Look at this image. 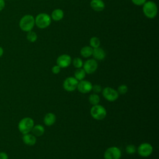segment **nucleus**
<instances>
[{
  "label": "nucleus",
  "instance_id": "7c9ffc66",
  "mask_svg": "<svg viewBox=\"0 0 159 159\" xmlns=\"http://www.w3.org/2000/svg\"><path fill=\"white\" fill-rule=\"evenodd\" d=\"M5 7L4 0H0V11H1Z\"/></svg>",
  "mask_w": 159,
  "mask_h": 159
},
{
  "label": "nucleus",
  "instance_id": "1a4fd4ad",
  "mask_svg": "<svg viewBox=\"0 0 159 159\" xmlns=\"http://www.w3.org/2000/svg\"><path fill=\"white\" fill-rule=\"evenodd\" d=\"M137 152L142 157H148L153 152V147L148 143H142L138 147Z\"/></svg>",
  "mask_w": 159,
  "mask_h": 159
},
{
  "label": "nucleus",
  "instance_id": "f8f14e48",
  "mask_svg": "<svg viewBox=\"0 0 159 159\" xmlns=\"http://www.w3.org/2000/svg\"><path fill=\"white\" fill-rule=\"evenodd\" d=\"M71 63V58L67 54H63L59 56L57 59V65L61 68H67Z\"/></svg>",
  "mask_w": 159,
  "mask_h": 159
},
{
  "label": "nucleus",
  "instance_id": "2f4dec72",
  "mask_svg": "<svg viewBox=\"0 0 159 159\" xmlns=\"http://www.w3.org/2000/svg\"><path fill=\"white\" fill-rule=\"evenodd\" d=\"M3 53H4L3 48H2V47H0V57L3 55Z\"/></svg>",
  "mask_w": 159,
  "mask_h": 159
},
{
  "label": "nucleus",
  "instance_id": "dca6fc26",
  "mask_svg": "<svg viewBox=\"0 0 159 159\" xmlns=\"http://www.w3.org/2000/svg\"><path fill=\"white\" fill-rule=\"evenodd\" d=\"M55 122H56V116L52 112L47 113L43 118V122L45 125H46L47 126L53 125L55 123Z\"/></svg>",
  "mask_w": 159,
  "mask_h": 159
},
{
  "label": "nucleus",
  "instance_id": "5701e85b",
  "mask_svg": "<svg viewBox=\"0 0 159 159\" xmlns=\"http://www.w3.org/2000/svg\"><path fill=\"white\" fill-rule=\"evenodd\" d=\"M27 39L30 42H35L37 39V34L35 32L32 31V30L27 32Z\"/></svg>",
  "mask_w": 159,
  "mask_h": 159
},
{
  "label": "nucleus",
  "instance_id": "f3484780",
  "mask_svg": "<svg viewBox=\"0 0 159 159\" xmlns=\"http://www.w3.org/2000/svg\"><path fill=\"white\" fill-rule=\"evenodd\" d=\"M31 131L32 132V134L35 137H40L43 135L45 132V128L43 125L37 124L34 125Z\"/></svg>",
  "mask_w": 159,
  "mask_h": 159
},
{
  "label": "nucleus",
  "instance_id": "6e6552de",
  "mask_svg": "<svg viewBox=\"0 0 159 159\" xmlns=\"http://www.w3.org/2000/svg\"><path fill=\"white\" fill-rule=\"evenodd\" d=\"M122 153L120 150L117 147L108 148L104 153V159H120Z\"/></svg>",
  "mask_w": 159,
  "mask_h": 159
},
{
  "label": "nucleus",
  "instance_id": "7ed1b4c3",
  "mask_svg": "<svg viewBox=\"0 0 159 159\" xmlns=\"http://www.w3.org/2000/svg\"><path fill=\"white\" fill-rule=\"evenodd\" d=\"M34 125V121L30 117H24L18 124V129L22 134H28L31 132Z\"/></svg>",
  "mask_w": 159,
  "mask_h": 159
},
{
  "label": "nucleus",
  "instance_id": "ddd939ff",
  "mask_svg": "<svg viewBox=\"0 0 159 159\" xmlns=\"http://www.w3.org/2000/svg\"><path fill=\"white\" fill-rule=\"evenodd\" d=\"M91 8L95 11H102L105 7V4L102 0H91L90 2Z\"/></svg>",
  "mask_w": 159,
  "mask_h": 159
},
{
  "label": "nucleus",
  "instance_id": "f03ea898",
  "mask_svg": "<svg viewBox=\"0 0 159 159\" xmlns=\"http://www.w3.org/2000/svg\"><path fill=\"white\" fill-rule=\"evenodd\" d=\"M143 12L144 15L149 19L155 17L158 12L157 4L152 1L145 2L143 4Z\"/></svg>",
  "mask_w": 159,
  "mask_h": 159
},
{
  "label": "nucleus",
  "instance_id": "aec40b11",
  "mask_svg": "<svg viewBox=\"0 0 159 159\" xmlns=\"http://www.w3.org/2000/svg\"><path fill=\"white\" fill-rule=\"evenodd\" d=\"M86 72L83 70V68H77V70L75 71L74 73V77L78 80V81H81L84 80L86 76Z\"/></svg>",
  "mask_w": 159,
  "mask_h": 159
},
{
  "label": "nucleus",
  "instance_id": "a878e982",
  "mask_svg": "<svg viewBox=\"0 0 159 159\" xmlns=\"http://www.w3.org/2000/svg\"><path fill=\"white\" fill-rule=\"evenodd\" d=\"M117 91L118 92L119 94H124L127 93V92L128 91V87L125 84H121L117 88Z\"/></svg>",
  "mask_w": 159,
  "mask_h": 159
},
{
  "label": "nucleus",
  "instance_id": "4be33fe9",
  "mask_svg": "<svg viewBox=\"0 0 159 159\" xmlns=\"http://www.w3.org/2000/svg\"><path fill=\"white\" fill-rule=\"evenodd\" d=\"M100 43H101L100 40L97 37H93L89 40L90 47H91L93 48L99 47L100 45Z\"/></svg>",
  "mask_w": 159,
  "mask_h": 159
},
{
  "label": "nucleus",
  "instance_id": "393cba45",
  "mask_svg": "<svg viewBox=\"0 0 159 159\" xmlns=\"http://www.w3.org/2000/svg\"><path fill=\"white\" fill-rule=\"evenodd\" d=\"M125 152L127 153L130 154V155L134 154L137 152V148L135 145L130 144V145H127V147L125 148Z\"/></svg>",
  "mask_w": 159,
  "mask_h": 159
},
{
  "label": "nucleus",
  "instance_id": "bb28decb",
  "mask_svg": "<svg viewBox=\"0 0 159 159\" xmlns=\"http://www.w3.org/2000/svg\"><path fill=\"white\" fill-rule=\"evenodd\" d=\"M102 88L100 85L99 84H94V85H93V87H92V91L94 92V93H96V94H98L101 92H102Z\"/></svg>",
  "mask_w": 159,
  "mask_h": 159
},
{
  "label": "nucleus",
  "instance_id": "c85d7f7f",
  "mask_svg": "<svg viewBox=\"0 0 159 159\" xmlns=\"http://www.w3.org/2000/svg\"><path fill=\"white\" fill-rule=\"evenodd\" d=\"M131 1L136 6H142L146 2V0H131Z\"/></svg>",
  "mask_w": 159,
  "mask_h": 159
},
{
  "label": "nucleus",
  "instance_id": "f257e3e1",
  "mask_svg": "<svg viewBox=\"0 0 159 159\" xmlns=\"http://www.w3.org/2000/svg\"><path fill=\"white\" fill-rule=\"evenodd\" d=\"M35 25V18L30 14L24 16L19 21V27L24 32H29Z\"/></svg>",
  "mask_w": 159,
  "mask_h": 159
},
{
  "label": "nucleus",
  "instance_id": "cd10ccee",
  "mask_svg": "<svg viewBox=\"0 0 159 159\" xmlns=\"http://www.w3.org/2000/svg\"><path fill=\"white\" fill-rule=\"evenodd\" d=\"M61 70V68L58 66V65H54L52 68V71L53 74L55 75H57L60 72Z\"/></svg>",
  "mask_w": 159,
  "mask_h": 159
},
{
  "label": "nucleus",
  "instance_id": "b1692460",
  "mask_svg": "<svg viewBox=\"0 0 159 159\" xmlns=\"http://www.w3.org/2000/svg\"><path fill=\"white\" fill-rule=\"evenodd\" d=\"M72 63L76 68H81L83 65V62L82 60L78 57L75 58L72 61Z\"/></svg>",
  "mask_w": 159,
  "mask_h": 159
},
{
  "label": "nucleus",
  "instance_id": "412c9836",
  "mask_svg": "<svg viewBox=\"0 0 159 159\" xmlns=\"http://www.w3.org/2000/svg\"><path fill=\"white\" fill-rule=\"evenodd\" d=\"M89 99V103L91 104H92L93 106L99 104V102L100 101V98H99V95L98 94H96V93L91 94L89 96V99Z\"/></svg>",
  "mask_w": 159,
  "mask_h": 159
},
{
  "label": "nucleus",
  "instance_id": "20e7f679",
  "mask_svg": "<svg viewBox=\"0 0 159 159\" xmlns=\"http://www.w3.org/2000/svg\"><path fill=\"white\" fill-rule=\"evenodd\" d=\"M90 114L92 117L96 120H102L104 119L106 115V109L102 105L97 104L93 106L90 110Z\"/></svg>",
  "mask_w": 159,
  "mask_h": 159
},
{
  "label": "nucleus",
  "instance_id": "a211bd4d",
  "mask_svg": "<svg viewBox=\"0 0 159 159\" xmlns=\"http://www.w3.org/2000/svg\"><path fill=\"white\" fill-rule=\"evenodd\" d=\"M63 16H64V12L60 9H56L53 10L51 14L52 19L55 21H59L61 20Z\"/></svg>",
  "mask_w": 159,
  "mask_h": 159
},
{
  "label": "nucleus",
  "instance_id": "c756f323",
  "mask_svg": "<svg viewBox=\"0 0 159 159\" xmlns=\"http://www.w3.org/2000/svg\"><path fill=\"white\" fill-rule=\"evenodd\" d=\"M0 159H8V156L5 152H0Z\"/></svg>",
  "mask_w": 159,
  "mask_h": 159
},
{
  "label": "nucleus",
  "instance_id": "4468645a",
  "mask_svg": "<svg viewBox=\"0 0 159 159\" xmlns=\"http://www.w3.org/2000/svg\"><path fill=\"white\" fill-rule=\"evenodd\" d=\"M94 58L98 60H102L106 57V52L101 47H97L93 48V54Z\"/></svg>",
  "mask_w": 159,
  "mask_h": 159
},
{
  "label": "nucleus",
  "instance_id": "9b49d317",
  "mask_svg": "<svg viewBox=\"0 0 159 159\" xmlns=\"http://www.w3.org/2000/svg\"><path fill=\"white\" fill-rule=\"evenodd\" d=\"M92 87L93 84L90 81L83 80L78 82L77 89L81 93L86 94L92 91Z\"/></svg>",
  "mask_w": 159,
  "mask_h": 159
},
{
  "label": "nucleus",
  "instance_id": "39448f33",
  "mask_svg": "<svg viewBox=\"0 0 159 159\" xmlns=\"http://www.w3.org/2000/svg\"><path fill=\"white\" fill-rule=\"evenodd\" d=\"M51 17L46 13L39 14L35 19V24L40 29H45L51 24Z\"/></svg>",
  "mask_w": 159,
  "mask_h": 159
},
{
  "label": "nucleus",
  "instance_id": "0eeeda50",
  "mask_svg": "<svg viewBox=\"0 0 159 159\" xmlns=\"http://www.w3.org/2000/svg\"><path fill=\"white\" fill-rule=\"evenodd\" d=\"M78 82L79 81L75 77H68L63 83V88L68 92H72L77 89Z\"/></svg>",
  "mask_w": 159,
  "mask_h": 159
},
{
  "label": "nucleus",
  "instance_id": "2eb2a0df",
  "mask_svg": "<svg viewBox=\"0 0 159 159\" xmlns=\"http://www.w3.org/2000/svg\"><path fill=\"white\" fill-rule=\"evenodd\" d=\"M22 140L25 144L29 146H32L35 144L37 139L35 135L28 133V134H23Z\"/></svg>",
  "mask_w": 159,
  "mask_h": 159
},
{
  "label": "nucleus",
  "instance_id": "423d86ee",
  "mask_svg": "<svg viewBox=\"0 0 159 159\" xmlns=\"http://www.w3.org/2000/svg\"><path fill=\"white\" fill-rule=\"evenodd\" d=\"M102 96L108 101L113 102L119 98V93L117 90L111 87H106L102 90Z\"/></svg>",
  "mask_w": 159,
  "mask_h": 159
},
{
  "label": "nucleus",
  "instance_id": "9d476101",
  "mask_svg": "<svg viewBox=\"0 0 159 159\" xmlns=\"http://www.w3.org/2000/svg\"><path fill=\"white\" fill-rule=\"evenodd\" d=\"M98 63L94 59L87 60L83 63V70L87 74H92L96 71L98 68Z\"/></svg>",
  "mask_w": 159,
  "mask_h": 159
},
{
  "label": "nucleus",
  "instance_id": "6ab92c4d",
  "mask_svg": "<svg viewBox=\"0 0 159 159\" xmlns=\"http://www.w3.org/2000/svg\"><path fill=\"white\" fill-rule=\"evenodd\" d=\"M93 51V48L91 47L85 46L81 49L80 53H81V55L84 58H88L92 55Z\"/></svg>",
  "mask_w": 159,
  "mask_h": 159
}]
</instances>
